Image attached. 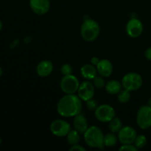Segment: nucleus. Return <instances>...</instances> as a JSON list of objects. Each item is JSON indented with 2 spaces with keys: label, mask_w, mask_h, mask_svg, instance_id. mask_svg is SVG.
<instances>
[{
  "label": "nucleus",
  "mask_w": 151,
  "mask_h": 151,
  "mask_svg": "<svg viewBox=\"0 0 151 151\" xmlns=\"http://www.w3.org/2000/svg\"><path fill=\"white\" fill-rule=\"evenodd\" d=\"M82 100L75 94H66L59 100L57 111L63 117H75L81 114Z\"/></svg>",
  "instance_id": "obj_1"
},
{
  "label": "nucleus",
  "mask_w": 151,
  "mask_h": 151,
  "mask_svg": "<svg viewBox=\"0 0 151 151\" xmlns=\"http://www.w3.org/2000/svg\"><path fill=\"white\" fill-rule=\"evenodd\" d=\"M84 140L88 146L93 148L103 149L104 146V137L103 132L97 126L88 127L83 134Z\"/></svg>",
  "instance_id": "obj_2"
},
{
  "label": "nucleus",
  "mask_w": 151,
  "mask_h": 151,
  "mask_svg": "<svg viewBox=\"0 0 151 151\" xmlns=\"http://www.w3.org/2000/svg\"><path fill=\"white\" fill-rule=\"evenodd\" d=\"M100 25L96 21L93 19H86L81 25V36L86 41L91 42L96 40L100 35Z\"/></svg>",
  "instance_id": "obj_3"
},
{
  "label": "nucleus",
  "mask_w": 151,
  "mask_h": 151,
  "mask_svg": "<svg viewBox=\"0 0 151 151\" xmlns=\"http://www.w3.org/2000/svg\"><path fill=\"white\" fill-rule=\"evenodd\" d=\"M143 80L141 75L136 72H129L126 74L122 79V85L123 88L130 91H136L142 86Z\"/></svg>",
  "instance_id": "obj_4"
},
{
  "label": "nucleus",
  "mask_w": 151,
  "mask_h": 151,
  "mask_svg": "<svg viewBox=\"0 0 151 151\" xmlns=\"http://www.w3.org/2000/svg\"><path fill=\"white\" fill-rule=\"evenodd\" d=\"M137 122L142 130L151 128V107L145 105L139 108L137 114Z\"/></svg>",
  "instance_id": "obj_5"
},
{
  "label": "nucleus",
  "mask_w": 151,
  "mask_h": 151,
  "mask_svg": "<svg viewBox=\"0 0 151 151\" xmlns=\"http://www.w3.org/2000/svg\"><path fill=\"white\" fill-rule=\"evenodd\" d=\"M94 115L97 120L101 122H109L116 116L114 109L108 104H102L94 111Z\"/></svg>",
  "instance_id": "obj_6"
},
{
  "label": "nucleus",
  "mask_w": 151,
  "mask_h": 151,
  "mask_svg": "<svg viewBox=\"0 0 151 151\" xmlns=\"http://www.w3.org/2000/svg\"><path fill=\"white\" fill-rule=\"evenodd\" d=\"M78 78L72 75H64L60 81V88L65 94H75L80 86Z\"/></svg>",
  "instance_id": "obj_7"
},
{
  "label": "nucleus",
  "mask_w": 151,
  "mask_h": 151,
  "mask_svg": "<svg viewBox=\"0 0 151 151\" xmlns=\"http://www.w3.org/2000/svg\"><path fill=\"white\" fill-rule=\"evenodd\" d=\"M71 130L70 124L63 119H55L50 124V131L55 137H66Z\"/></svg>",
  "instance_id": "obj_8"
},
{
  "label": "nucleus",
  "mask_w": 151,
  "mask_h": 151,
  "mask_svg": "<svg viewBox=\"0 0 151 151\" xmlns=\"http://www.w3.org/2000/svg\"><path fill=\"white\" fill-rule=\"evenodd\" d=\"M137 136V131L134 128L125 126L118 132V139L122 145L134 144Z\"/></svg>",
  "instance_id": "obj_9"
},
{
  "label": "nucleus",
  "mask_w": 151,
  "mask_h": 151,
  "mask_svg": "<svg viewBox=\"0 0 151 151\" xmlns=\"http://www.w3.org/2000/svg\"><path fill=\"white\" fill-rule=\"evenodd\" d=\"M78 95L83 101H88L94 97V86L89 81H83L80 84L78 90Z\"/></svg>",
  "instance_id": "obj_10"
},
{
  "label": "nucleus",
  "mask_w": 151,
  "mask_h": 151,
  "mask_svg": "<svg viewBox=\"0 0 151 151\" xmlns=\"http://www.w3.org/2000/svg\"><path fill=\"white\" fill-rule=\"evenodd\" d=\"M143 24L139 19H131L127 23L126 25V32L128 35L131 38H138L142 35L143 32Z\"/></svg>",
  "instance_id": "obj_11"
},
{
  "label": "nucleus",
  "mask_w": 151,
  "mask_h": 151,
  "mask_svg": "<svg viewBox=\"0 0 151 151\" xmlns=\"http://www.w3.org/2000/svg\"><path fill=\"white\" fill-rule=\"evenodd\" d=\"M29 7L37 15H44L50 10V0H29Z\"/></svg>",
  "instance_id": "obj_12"
},
{
  "label": "nucleus",
  "mask_w": 151,
  "mask_h": 151,
  "mask_svg": "<svg viewBox=\"0 0 151 151\" xmlns=\"http://www.w3.org/2000/svg\"><path fill=\"white\" fill-rule=\"evenodd\" d=\"M96 67H97V73H99L104 78H108V77L111 76L113 72V65H112L111 62L107 59L100 60Z\"/></svg>",
  "instance_id": "obj_13"
},
{
  "label": "nucleus",
  "mask_w": 151,
  "mask_h": 151,
  "mask_svg": "<svg viewBox=\"0 0 151 151\" xmlns=\"http://www.w3.org/2000/svg\"><path fill=\"white\" fill-rule=\"evenodd\" d=\"M54 66L50 60H44L40 62L38 64L36 68V72L38 76L45 78L51 75Z\"/></svg>",
  "instance_id": "obj_14"
},
{
  "label": "nucleus",
  "mask_w": 151,
  "mask_h": 151,
  "mask_svg": "<svg viewBox=\"0 0 151 151\" xmlns=\"http://www.w3.org/2000/svg\"><path fill=\"white\" fill-rule=\"evenodd\" d=\"M73 126L74 128L80 134H83L88 128L86 118L81 114H78L75 116L73 121Z\"/></svg>",
  "instance_id": "obj_15"
},
{
  "label": "nucleus",
  "mask_w": 151,
  "mask_h": 151,
  "mask_svg": "<svg viewBox=\"0 0 151 151\" xmlns=\"http://www.w3.org/2000/svg\"><path fill=\"white\" fill-rule=\"evenodd\" d=\"M97 67L94 65L86 64L81 69V74L83 78L86 80H93L97 76Z\"/></svg>",
  "instance_id": "obj_16"
},
{
  "label": "nucleus",
  "mask_w": 151,
  "mask_h": 151,
  "mask_svg": "<svg viewBox=\"0 0 151 151\" xmlns=\"http://www.w3.org/2000/svg\"><path fill=\"white\" fill-rule=\"evenodd\" d=\"M105 87H106V91L111 95L118 94L119 91L122 90V88H123L122 83H119V81H116V80H111V81H109L106 84Z\"/></svg>",
  "instance_id": "obj_17"
},
{
  "label": "nucleus",
  "mask_w": 151,
  "mask_h": 151,
  "mask_svg": "<svg viewBox=\"0 0 151 151\" xmlns=\"http://www.w3.org/2000/svg\"><path fill=\"white\" fill-rule=\"evenodd\" d=\"M80 134H81L75 129L71 130L66 136V140H67L68 144L70 145H75L78 144L80 139H81Z\"/></svg>",
  "instance_id": "obj_18"
},
{
  "label": "nucleus",
  "mask_w": 151,
  "mask_h": 151,
  "mask_svg": "<svg viewBox=\"0 0 151 151\" xmlns=\"http://www.w3.org/2000/svg\"><path fill=\"white\" fill-rule=\"evenodd\" d=\"M109 130L111 131V132L112 133H118L121 130V128H122V121L119 118L116 117L111 119V120L109 122Z\"/></svg>",
  "instance_id": "obj_19"
},
{
  "label": "nucleus",
  "mask_w": 151,
  "mask_h": 151,
  "mask_svg": "<svg viewBox=\"0 0 151 151\" xmlns=\"http://www.w3.org/2000/svg\"><path fill=\"white\" fill-rule=\"evenodd\" d=\"M118 137L115 135L114 133H109L104 137V146L107 147H111L116 145L117 142Z\"/></svg>",
  "instance_id": "obj_20"
},
{
  "label": "nucleus",
  "mask_w": 151,
  "mask_h": 151,
  "mask_svg": "<svg viewBox=\"0 0 151 151\" xmlns=\"http://www.w3.org/2000/svg\"><path fill=\"white\" fill-rule=\"evenodd\" d=\"M117 99L119 103H128L130 100V99H131V93H130V91L125 89V88H123V90L122 89L119 91V94H117Z\"/></svg>",
  "instance_id": "obj_21"
},
{
  "label": "nucleus",
  "mask_w": 151,
  "mask_h": 151,
  "mask_svg": "<svg viewBox=\"0 0 151 151\" xmlns=\"http://www.w3.org/2000/svg\"><path fill=\"white\" fill-rule=\"evenodd\" d=\"M147 137L144 135H138L136 137V139L134 141V145L137 147L138 149L143 148L144 147H145V145H147Z\"/></svg>",
  "instance_id": "obj_22"
},
{
  "label": "nucleus",
  "mask_w": 151,
  "mask_h": 151,
  "mask_svg": "<svg viewBox=\"0 0 151 151\" xmlns=\"http://www.w3.org/2000/svg\"><path fill=\"white\" fill-rule=\"evenodd\" d=\"M93 84L96 88H102L106 86V82H105V80L103 79V76L100 75V76H96L93 79Z\"/></svg>",
  "instance_id": "obj_23"
},
{
  "label": "nucleus",
  "mask_w": 151,
  "mask_h": 151,
  "mask_svg": "<svg viewBox=\"0 0 151 151\" xmlns=\"http://www.w3.org/2000/svg\"><path fill=\"white\" fill-rule=\"evenodd\" d=\"M72 71H73V69H72V66L68 64V63H65V64H63V66H61V68H60V72L63 74V76H64V75H72Z\"/></svg>",
  "instance_id": "obj_24"
},
{
  "label": "nucleus",
  "mask_w": 151,
  "mask_h": 151,
  "mask_svg": "<svg viewBox=\"0 0 151 151\" xmlns=\"http://www.w3.org/2000/svg\"><path fill=\"white\" fill-rule=\"evenodd\" d=\"M86 107L88 110L90 111H95L96 109L98 107V105L96 100L91 99V100H88V101H86Z\"/></svg>",
  "instance_id": "obj_25"
},
{
  "label": "nucleus",
  "mask_w": 151,
  "mask_h": 151,
  "mask_svg": "<svg viewBox=\"0 0 151 151\" xmlns=\"http://www.w3.org/2000/svg\"><path fill=\"white\" fill-rule=\"evenodd\" d=\"M119 150H127V151H137L138 148L133 144L122 145L119 149Z\"/></svg>",
  "instance_id": "obj_26"
},
{
  "label": "nucleus",
  "mask_w": 151,
  "mask_h": 151,
  "mask_svg": "<svg viewBox=\"0 0 151 151\" xmlns=\"http://www.w3.org/2000/svg\"><path fill=\"white\" fill-rule=\"evenodd\" d=\"M70 150H72V151H85L86 149L84 148L83 146L77 144V145H72V147H70Z\"/></svg>",
  "instance_id": "obj_27"
},
{
  "label": "nucleus",
  "mask_w": 151,
  "mask_h": 151,
  "mask_svg": "<svg viewBox=\"0 0 151 151\" xmlns=\"http://www.w3.org/2000/svg\"><path fill=\"white\" fill-rule=\"evenodd\" d=\"M100 59H99V58L97 57H92L91 59V63L92 65H94V66H97V64H98V63L100 62Z\"/></svg>",
  "instance_id": "obj_28"
},
{
  "label": "nucleus",
  "mask_w": 151,
  "mask_h": 151,
  "mask_svg": "<svg viewBox=\"0 0 151 151\" xmlns=\"http://www.w3.org/2000/svg\"><path fill=\"white\" fill-rule=\"evenodd\" d=\"M145 57L149 60H151V47H148L145 51Z\"/></svg>",
  "instance_id": "obj_29"
},
{
  "label": "nucleus",
  "mask_w": 151,
  "mask_h": 151,
  "mask_svg": "<svg viewBox=\"0 0 151 151\" xmlns=\"http://www.w3.org/2000/svg\"><path fill=\"white\" fill-rule=\"evenodd\" d=\"M147 106H149L150 107H151V97L149 99L148 101H147Z\"/></svg>",
  "instance_id": "obj_30"
},
{
  "label": "nucleus",
  "mask_w": 151,
  "mask_h": 151,
  "mask_svg": "<svg viewBox=\"0 0 151 151\" xmlns=\"http://www.w3.org/2000/svg\"><path fill=\"white\" fill-rule=\"evenodd\" d=\"M2 73H3V72H2V69H1V66H0V78H1V75H2Z\"/></svg>",
  "instance_id": "obj_31"
},
{
  "label": "nucleus",
  "mask_w": 151,
  "mask_h": 151,
  "mask_svg": "<svg viewBox=\"0 0 151 151\" xmlns=\"http://www.w3.org/2000/svg\"><path fill=\"white\" fill-rule=\"evenodd\" d=\"M2 22H1V21L0 20V30H1V29H2Z\"/></svg>",
  "instance_id": "obj_32"
},
{
  "label": "nucleus",
  "mask_w": 151,
  "mask_h": 151,
  "mask_svg": "<svg viewBox=\"0 0 151 151\" xmlns=\"http://www.w3.org/2000/svg\"><path fill=\"white\" fill-rule=\"evenodd\" d=\"M1 137H0V145H1Z\"/></svg>",
  "instance_id": "obj_33"
}]
</instances>
